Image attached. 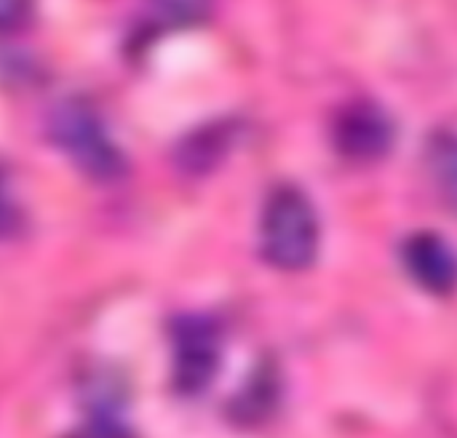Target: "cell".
I'll return each instance as SVG.
<instances>
[{
	"label": "cell",
	"instance_id": "cell-1",
	"mask_svg": "<svg viewBox=\"0 0 457 438\" xmlns=\"http://www.w3.org/2000/svg\"><path fill=\"white\" fill-rule=\"evenodd\" d=\"M262 257L278 270H305L319 254V217L311 198L295 187H276L262 209L260 219Z\"/></svg>",
	"mask_w": 457,
	"mask_h": 438
},
{
	"label": "cell",
	"instance_id": "cell-2",
	"mask_svg": "<svg viewBox=\"0 0 457 438\" xmlns=\"http://www.w3.org/2000/svg\"><path fill=\"white\" fill-rule=\"evenodd\" d=\"M54 145L94 182H118L126 174V155L110 139L96 112L80 102H62L48 120Z\"/></svg>",
	"mask_w": 457,
	"mask_h": 438
},
{
	"label": "cell",
	"instance_id": "cell-3",
	"mask_svg": "<svg viewBox=\"0 0 457 438\" xmlns=\"http://www.w3.org/2000/svg\"><path fill=\"white\" fill-rule=\"evenodd\" d=\"M174 388L182 396L204 393L222 364V335L209 316H182L171 326Z\"/></svg>",
	"mask_w": 457,
	"mask_h": 438
},
{
	"label": "cell",
	"instance_id": "cell-4",
	"mask_svg": "<svg viewBox=\"0 0 457 438\" xmlns=\"http://www.w3.org/2000/svg\"><path fill=\"white\" fill-rule=\"evenodd\" d=\"M396 139L391 115L370 99L348 102L332 123V142L345 161L372 163L388 155Z\"/></svg>",
	"mask_w": 457,
	"mask_h": 438
},
{
	"label": "cell",
	"instance_id": "cell-5",
	"mask_svg": "<svg viewBox=\"0 0 457 438\" xmlns=\"http://www.w3.org/2000/svg\"><path fill=\"white\" fill-rule=\"evenodd\" d=\"M410 278L428 294H450L455 286V257L445 236L420 230L407 238L402 249Z\"/></svg>",
	"mask_w": 457,
	"mask_h": 438
},
{
	"label": "cell",
	"instance_id": "cell-6",
	"mask_svg": "<svg viewBox=\"0 0 457 438\" xmlns=\"http://www.w3.org/2000/svg\"><path fill=\"white\" fill-rule=\"evenodd\" d=\"M29 5L32 0H0V32H8L16 24H21Z\"/></svg>",
	"mask_w": 457,
	"mask_h": 438
},
{
	"label": "cell",
	"instance_id": "cell-7",
	"mask_svg": "<svg viewBox=\"0 0 457 438\" xmlns=\"http://www.w3.org/2000/svg\"><path fill=\"white\" fill-rule=\"evenodd\" d=\"M16 222V203L11 198V190L5 185V177L0 174V236H5Z\"/></svg>",
	"mask_w": 457,
	"mask_h": 438
},
{
	"label": "cell",
	"instance_id": "cell-8",
	"mask_svg": "<svg viewBox=\"0 0 457 438\" xmlns=\"http://www.w3.org/2000/svg\"><path fill=\"white\" fill-rule=\"evenodd\" d=\"M155 5L166 8L169 13H177V16H187V13H198L204 0H155Z\"/></svg>",
	"mask_w": 457,
	"mask_h": 438
}]
</instances>
